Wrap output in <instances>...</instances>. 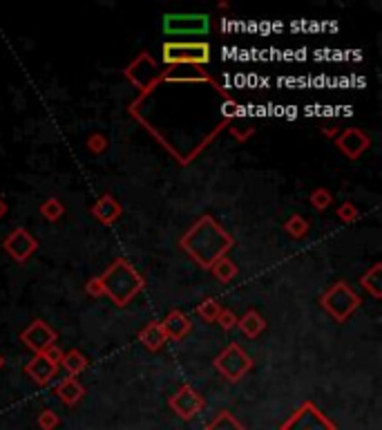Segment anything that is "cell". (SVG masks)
I'll list each match as a JSON object with an SVG mask.
<instances>
[{
    "instance_id": "15",
    "label": "cell",
    "mask_w": 382,
    "mask_h": 430,
    "mask_svg": "<svg viewBox=\"0 0 382 430\" xmlns=\"http://www.w3.org/2000/svg\"><path fill=\"white\" fill-rule=\"evenodd\" d=\"M239 327H242L249 336H257V334H260V331L264 329V321H262V316H257L255 312H249V314H246L242 321H239Z\"/></svg>"
},
{
    "instance_id": "18",
    "label": "cell",
    "mask_w": 382,
    "mask_h": 430,
    "mask_svg": "<svg viewBox=\"0 0 382 430\" xmlns=\"http://www.w3.org/2000/svg\"><path fill=\"white\" fill-rule=\"evenodd\" d=\"M65 365L70 367V372H79L81 370V367L85 365V359H83V356L81 354H77V352H72V354H67L65 356Z\"/></svg>"
},
{
    "instance_id": "5",
    "label": "cell",
    "mask_w": 382,
    "mask_h": 430,
    "mask_svg": "<svg viewBox=\"0 0 382 430\" xmlns=\"http://www.w3.org/2000/svg\"><path fill=\"white\" fill-rule=\"evenodd\" d=\"M324 307L342 321V318H347L358 307V298H355V293L347 285H336L324 296Z\"/></svg>"
},
{
    "instance_id": "10",
    "label": "cell",
    "mask_w": 382,
    "mask_h": 430,
    "mask_svg": "<svg viewBox=\"0 0 382 430\" xmlns=\"http://www.w3.org/2000/svg\"><path fill=\"white\" fill-rule=\"evenodd\" d=\"M367 146H369V139L364 137V134H360L358 130H349L340 139V148L347 155H351V157H358L367 148Z\"/></svg>"
},
{
    "instance_id": "14",
    "label": "cell",
    "mask_w": 382,
    "mask_h": 430,
    "mask_svg": "<svg viewBox=\"0 0 382 430\" xmlns=\"http://www.w3.org/2000/svg\"><path fill=\"white\" fill-rule=\"evenodd\" d=\"M94 213L101 217L103 222H112V220L119 215V204L114 200H110V198H103L94 206Z\"/></svg>"
},
{
    "instance_id": "26",
    "label": "cell",
    "mask_w": 382,
    "mask_h": 430,
    "mask_svg": "<svg viewBox=\"0 0 382 430\" xmlns=\"http://www.w3.org/2000/svg\"><path fill=\"white\" fill-rule=\"evenodd\" d=\"M5 211V206H3V202H0V213H3Z\"/></svg>"
},
{
    "instance_id": "24",
    "label": "cell",
    "mask_w": 382,
    "mask_h": 430,
    "mask_svg": "<svg viewBox=\"0 0 382 430\" xmlns=\"http://www.w3.org/2000/svg\"><path fill=\"white\" fill-rule=\"evenodd\" d=\"M378 267L374 269V272H371V276H369V278H362V282H371V291L374 293H378Z\"/></svg>"
},
{
    "instance_id": "13",
    "label": "cell",
    "mask_w": 382,
    "mask_h": 430,
    "mask_svg": "<svg viewBox=\"0 0 382 430\" xmlns=\"http://www.w3.org/2000/svg\"><path fill=\"white\" fill-rule=\"evenodd\" d=\"M166 79H170V81H202V79H206V75L199 70H192V68L183 65V68L170 70L166 75Z\"/></svg>"
},
{
    "instance_id": "23",
    "label": "cell",
    "mask_w": 382,
    "mask_h": 430,
    "mask_svg": "<svg viewBox=\"0 0 382 430\" xmlns=\"http://www.w3.org/2000/svg\"><path fill=\"white\" fill-rule=\"evenodd\" d=\"M217 321H219L221 325H224L226 329H230L232 325H235V316H232L230 312H221V314L217 316Z\"/></svg>"
},
{
    "instance_id": "7",
    "label": "cell",
    "mask_w": 382,
    "mask_h": 430,
    "mask_svg": "<svg viewBox=\"0 0 382 430\" xmlns=\"http://www.w3.org/2000/svg\"><path fill=\"white\" fill-rule=\"evenodd\" d=\"M22 341H27V346L39 350V352H45L47 348H52V341H54V331L49 329L47 325L36 321L27 331L22 334Z\"/></svg>"
},
{
    "instance_id": "1",
    "label": "cell",
    "mask_w": 382,
    "mask_h": 430,
    "mask_svg": "<svg viewBox=\"0 0 382 430\" xmlns=\"http://www.w3.org/2000/svg\"><path fill=\"white\" fill-rule=\"evenodd\" d=\"M181 244L202 265H211L230 247V238L213 222L211 217H206L188 233V238H183Z\"/></svg>"
},
{
    "instance_id": "11",
    "label": "cell",
    "mask_w": 382,
    "mask_h": 430,
    "mask_svg": "<svg viewBox=\"0 0 382 430\" xmlns=\"http://www.w3.org/2000/svg\"><path fill=\"white\" fill-rule=\"evenodd\" d=\"M54 370H56V365H54L52 361H49L45 354L36 356V361L29 365V374H32L36 381H47L49 377L54 374Z\"/></svg>"
},
{
    "instance_id": "8",
    "label": "cell",
    "mask_w": 382,
    "mask_h": 430,
    "mask_svg": "<svg viewBox=\"0 0 382 430\" xmlns=\"http://www.w3.org/2000/svg\"><path fill=\"white\" fill-rule=\"evenodd\" d=\"M5 247H7V251L11 255L18 258V260H22V258H27L34 251L36 242L32 240V236L27 231H14V233H11V238L5 242Z\"/></svg>"
},
{
    "instance_id": "19",
    "label": "cell",
    "mask_w": 382,
    "mask_h": 430,
    "mask_svg": "<svg viewBox=\"0 0 382 430\" xmlns=\"http://www.w3.org/2000/svg\"><path fill=\"white\" fill-rule=\"evenodd\" d=\"M41 211H43V213H45L49 220H54V217H58L60 213H63V206H60L58 202H54V200H52V202H47V204L41 208Z\"/></svg>"
},
{
    "instance_id": "21",
    "label": "cell",
    "mask_w": 382,
    "mask_h": 430,
    "mask_svg": "<svg viewBox=\"0 0 382 430\" xmlns=\"http://www.w3.org/2000/svg\"><path fill=\"white\" fill-rule=\"evenodd\" d=\"M311 200H313V204H315L317 208H324V206H327V204L331 202V195H329L327 191H317V193L313 195Z\"/></svg>"
},
{
    "instance_id": "4",
    "label": "cell",
    "mask_w": 382,
    "mask_h": 430,
    "mask_svg": "<svg viewBox=\"0 0 382 430\" xmlns=\"http://www.w3.org/2000/svg\"><path fill=\"white\" fill-rule=\"evenodd\" d=\"M166 63H208L211 61V47L206 43H166L164 45Z\"/></svg>"
},
{
    "instance_id": "9",
    "label": "cell",
    "mask_w": 382,
    "mask_h": 430,
    "mask_svg": "<svg viewBox=\"0 0 382 430\" xmlns=\"http://www.w3.org/2000/svg\"><path fill=\"white\" fill-rule=\"evenodd\" d=\"M162 329H164V334L168 336V339H175V341H179L183 334H186V331L190 329V321L183 314H179V312H172L170 316H168V321L162 325Z\"/></svg>"
},
{
    "instance_id": "12",
    "label": "cell",
    "mask_w": 382,
    "mask_h": 430,
    "mask_svg": "<svg viewBox=\"0 0 382 430\" xmlns=\"http://www.w3.org/2000/svg\"><path fill=\"white\" fill-rule=\"evenodd\" d=\"M141 341H143V346L150 348V350H159V348H162V343L166 341V334H164L162 325L145 327V329L141 331Z\"/></svg>"
},
{
    "instance_id": "25",
    "label": "cell",
    "mask_w": 382,
    "mask_h": 430,
    "mask_svg": "<svg viewBox=\"0 0 382 430\" xmlns=\"http://www.w3.org/2000/svg\"><path fill=\"white\" fill-rule=\"evenodd\" d=\"M340 215H342V220H353V217H355L351 206H342V208H340Z\"/></svg>"
},
{
    "instance_id": "16",
    "label": "cell",
    "mask_w": 382,
    "mask_h": 430,
    "mask_svg": "<svg viewBox=\"0 0 382 430\" xmlns=\"http://www.w3.org/2000/svg\"><path fill=\"white\" fill-rule=\"evenodd\" d=\"M215 276L221 278V280H230L232 276H235V267H232V263H228V260L221 258V260L215 265Z\"/></svg>"
},
{
    "instance_id": "22",
    "label": "cell",
    "mask_w": 382,
    "mask_h": 430,
    "mask_svg": "<svg viewBox=\"0 0 382 430\" xmlns=\"http://www.w3.org/2000/svg\"><path fill=\"white\" fill-rule=\"evenodd\" d=\"M289 231H293V236H304V231H306V225L302 222L300 217H295V220H291L289 222Z\"/></svg>"
},
{
    "instance_id": "6",
    "label": "cell",
    "mask_w": 382,
    "mask_h": 430,
    "mask_svg": "<svg viewBox=\"0 0 382 430\" xmlns=\"http://www.w3.org/2000/svg\"><path fill=\"white\" fill-rule=\"evenodd\" d=\"M249 365H251L249 356H246L244 350H239L237 346H230V348L217 359V367H219V370L224 372L228 379L242 377L246 370H249Z\"/></svg>"
},
{
    "instance_id": "2",
    "label": "cell",
    "mask_w": 382,
    "mask_h": 430,
    "mask_svg": "<svg viewBox=\"0 0 382 430\" xmlns=\"http://www.w3.org/2000/svg\"><path fill=\"white\" fill-rule=\"evenodd\" d=\"M101 287L107 291L119 305H126L134 293L141 289V278L137 276L134 269H130L123 260L114 263L107 269L105 276L101 278Z\"/></svg>"
},
{
    "instance_id": "3",
    "label": "cell",
    "mask_w": 382,
    "mask_h": 430,
    "mask_svg": "<svg viewBox=\"0 0 382 430\" xmlns=\"http://www.w3.org/2000/svg\"><path fill=\"white\" fill-rule=\"evenodd\" d=\"M211 30L208 14H168L164 16V32L168 36H204Z\"/></svg>"
},
{
    "instance_id": "20",
    "label": "cell",
    "mask_w": 382,
    "mask_h": 430,
    "mask_svg": "<svg viewBox=\"0 0 382 430\" xmlns=\"http://www.w3.org/2000/svg\"><path fill=\"white\" fill-rule=\"evenodd\" d=\"M58 392H63V395L72 401L74 397H79V395H81V388H79L77 384H74V381H67V384H65L63 388H60Z\"/></svg>"
},
{
    "instance_id": "17",
    "label": "cell",
    "mask_w": 382,
    "mask_h": 430,
    "mask_svg": "<svg viewBox=\"0 0 382 430\" xmlns=\"http://www.w3.org/2000/svg\"><path fill=\"white\" fill-rule=\"evenodd\" d=\"M199 314H202L204 318H208V321H215V318L221 314V307H219L215 301H206V303L199 305Z\"/></svg>"
}]
</instances>
